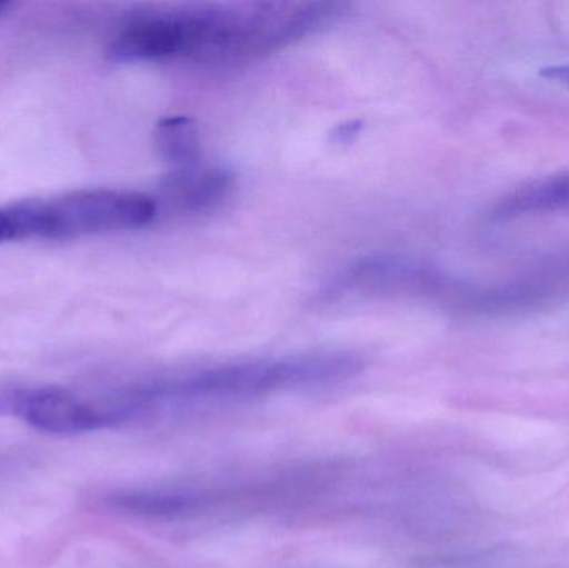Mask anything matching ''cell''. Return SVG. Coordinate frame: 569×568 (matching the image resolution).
I'll use <instances>...</instances> for the list:
<instances>
[{
	"mask_svg": "<svg viewBox=\"0 0 569 568\" xmlns=\"http://www.w3.org/2000/svg\"><path fill=\"white\" fill-rule=\"evenodd\" d=\"M347 7L341 2H256L152 10L130 17L120 27L109 57L116 62H249L337 22Z\"/></svg>",
	"mask_w": 569,
	"mask_h": 568,
	"instance_id": "1",
	"label": "cell"
},
{
	"mask_svg": "<svg viewBox=\"0 0 569 568\" xmlns=\"http://www.w3.org/2000/svg\"><path fill=\"white\" fill-rule=\"evenodd\" d=\"M233 176L220 167H180L163 180L162 196L182 212H202L219 206L233 190Z\"/></svg>",
	"mask_w": 569,
	"mask_h": 568,
	"instance_id": "5",
	"label": "cell"
},
{
	"mask_svg": "<svg viewBox=\"0 0 569 568\" xmlns=\"http://www.w3.org/2000/svg\"><path fill=\"white\" fill-rule=\"evenodd\" d=\"M7 7H9V3H7V2H0V13H2V12H3V10H6V9H7Z\"/></svg>",
	"mask_w": 569,
	"mask_h": 568,
	"instance_id": "9",
	"label": "cell"
},
{
	"mask_svg": "<svg viewBox=\"0 0 569 568\" xmlns=\"http://www.w3.org/2000/svg\"><path fill=\"white\" fill-rule=\"evenodd\" d=\"M7 410V403H3L2 400H0V413L6 412Z\"/></svg>",
	"mask_w": 569,
	"mask_h": 568,
	"instance_id": "10",
	"label": "cell"
},
{
	"mask_svg": "<svg viewBox=\"0 0 569 568\" xmlns=\"http://www.w3.org/2000/svg\"><path fill=\"white\" fill-rule=\"evenodd\" d=\"M153 197L130 190L92 189L52 199L13 202L17 240H69L142 229L156 219Z\"/></svg>",
	"mask_w": 569,
	"mask_h": 568,
	"instance_id": "3",
	"label": "cell"
},
{
	"mask_svg": "<svg viewBox=\"0 0 569 568\" xmlns=\"http://www.w3.org/2000/svg\"><path fill=\"white\" fill-rule=\"evenodd\" d=\"M7 409H12L33 429L56 436L110 429L109 419L99 402H89L57 387L20 390L7 402Z\"/></svg>",
	"mask_w": 569,
	"mask_h": 568,
	"instance_id": "4",
	"label": "cell"
},
{
	"mask_svg": "<svg viewBox=\"0 0 569 568\" xmlns=\"http://www.w3.org/2000/svg\"><path fill=\"white\" fill-rule=\"evenodd\" d=\"M557 77H561V79L568 80L569 82V69L560 70V72H557Z\"/></svg>",
	"mask_w": 569,
	"mask_h": 568,
	"instance_id": "8",
	"label": "cell"
},
{
	"mask_svg": "<svg viewBox=\"0 0 569 568\" xmlns=\"http://www.w3.org/2000/svg\"><path fill=\"white\" fill-rule=\"evenodd\" d=\"M360 353L318 350L279 359L247 360L143 380L120 390L130 420L166 412L239 406L279 393L347 382L363 370Z\"/></svg>",
	"mask_w": 569,
	"mask_h": 568,
	"instance_id": "2",
	"label": "cell"
},
{
	"mask_svg": "<svg viewBox=\"0 0 569 568\" xmlns=\"http://www.w3.org/2000/svg\"><path fill=\"white\" fill-rule=\"evenodd\" d=\"M569 213V173H553L520 187L497 207V217L527 216V213Z\"/></svg>",
	"mask_w": 569,
	"mask_h": 568,
	"instance_id": "6",
	"label": "cell"
},
{
	"mask_svg": "<svg viewBox=\"0 0 569 568\" xmlns=\"http://www.w3.org/2000/svg\"><path fill=\"white\" fill-rule=\"evenodd\" d=\"M153 142L162 159L176 169L200 163L202 140L192 119L176 116L160 120L153 130Z\"/></svg>",
	"mask_w": 569,
	"mask_h": 568,
	"instance_id": "7",
	"label": "cell"
}]
</instances>
